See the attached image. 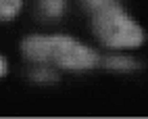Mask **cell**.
Returning <instances> with one entry per match:
<instances>
[{
  "label": "cell",
  "instance_id": "ba28073f",
  "mask_svg": "<svg viewBox=\"0 0 148 119\" xmlns=\"http://www.w3.org/2000/svg\"><path fill=\"white\" fill-rule=\"evenodd\" d=\"M4 73H6V61H4L2 56H0V77H2Z\"/></svg>",
  "mask_w": 148,
  "mask_h": 119
},
{
  "label": "cell",
  "instance_id": "52a82bcc",
  "mask_svg": "<svg viewBox=\"0 0 148 119\" xmlns=\"http://www.w3.org/2000/svg\"><path fill=\"white\" fill-rule=\"evenodd\" d=\"M117 0H86V4L92 8V11H100V8H106V6H111L115 4Z\"/></svg>",
  "mask_w": 148,
  "mask_h": 119
},
{
  "label": "cell",
  "instance_id": "8992f818",
  "mask_svg": "<svg viewBox=\"0 0 148 119\" xmlns=\"http://www.w3.org/2000/svg\"><path fill=\"white\" fill-rule=\"evenodd\" d=\"M32 79H36V82H56L58 75L50 69H38V71L32 73Z\"/></svg>",
  "mask_w": 148,
  "mask_h": 119
},
{
  "label": "cell",
  "instance_id": "3957f363",
  "mask_svg": "<svg viewBox=\"0 0 148 119\" xmlns=\"http://www.w3.org/2000/svg\"><path fill=\"white\" fill-rule=\"evenodd\" d=\"M40 11L46 19H58L65 13V0H40Z\"/></svg>",
  "mask_w": 148,
  "mask_h": 119
},
{
  "label": "cell",
  "instance_id": "5b68a950",
  "mask_svg": "<svg viewBox=\"0 0 148 119\" xmlns=\"http://www.w3.org/2000/svg\"><path fill=\"white\" fill-rule=\"evenodd\" d=\"M23 0H0V21H8L19 15Z\"/></svg>",
  "mask_w": 148,
  "mask_h": 119
},
{
  "label": "cell",
  "instance_id": "7a4b0ae2",
  "mask_svg": "<svg viewBox=\"0 0 148 119\" xmlns=\"http://www.w3.org/2000/svg\"><path fill=\"white\" fill-rule=\"evenodd\" d=\"M92 27L98 40L111 48H136L144 42L142 27L132 17H127L119 2L100 8V11H94Z\"/></svg>",
  "mask_w": 148,
  "mask_h": 119
},
{
  "label": "cell",
  "instance_id": "6da1fadb",
  "mask_svg": "<svg viewBox=\"0 0 148 119\" xmlns=\"http://www.w3.org/2000/svg\"><path fill=\"white\" fill-rule=\"evenodd\" d=\"M23 54L38 63H54L67 69H92L98 54L67 36H34L23 42Z\"/></svg>",
  "mask_w": 148,
  "mask_h": 119
},
{
  "label": "cell",
  "instance_id": "277c9868",
  "mask_svg": "<svg viewBox=\"0 0 148 119\" xmlns=\"http://www.w3.org/2000/svg\"><path fill=\"white\" fill-rule=\"evenodd\" d=\"M104 65L108 69H115V71H132V69H138V63L130 56H108Z\"/></svg>",
  "mask_w": 148,
  "mask_h": 119
}]
</instances>
